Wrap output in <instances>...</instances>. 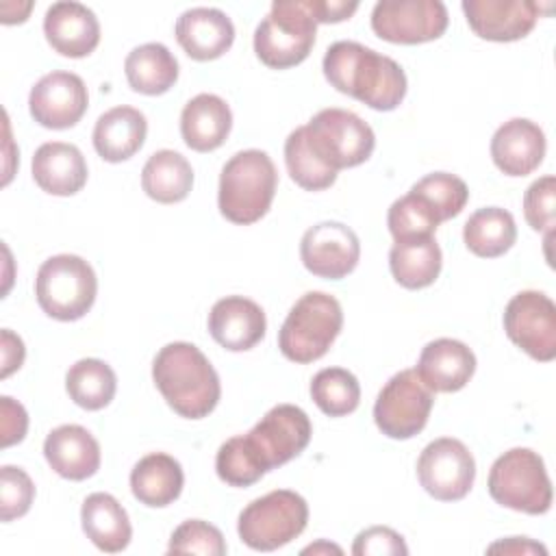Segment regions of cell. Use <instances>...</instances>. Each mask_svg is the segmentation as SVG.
<instances>
[{
  "mask_svg": "<svg viewBox=\"0 0 556 556\" xmlns=\"http://www.w3.org/2000/svg\"><path fill=\"white\" fill-rule=\"evenodd\" d=\"M311 397L328 417H343L358 408L361 384L352 371L343 367H326L313 376Z\"/></svg>",
  "mask_w": 556,
  "mask_h": 556,
  "instance_id": "836d02e7",
  "label": "cell"
},
{
  "mask_svg": "<svg viewBox=\"0 0 556 556\" xmlns=\"http://www.w3.org/2000/svg\"><path fill=\"white\" fill-rule=\"evenodd\" d=\"M504 330L534 361L556 358V306L545 293H517L504 308Z\"/></svg>",
  "mask_w": 556,
  "mask_h": 556,
  "instance_id": "5bb4252c",
  "label": "cell"
},
{
  "mask_svg": "<svg viewBox=\"0 0 556 556\" xmlns=\"http://www.w3.org/2000/svg\"><path fill=\"white\" fill-rule=\"evenodd\" d=\"M315 35L317 22L306 0H276L254 30V52L263 65L287 70L311 54Z\"/></svg>",
  "mask_w": 556,
  "mask_h": 556,
  "instance_id": "8992f818",
  "label": "cell"
},
{
  "mask_svg": "<svg viewBox=\"0 0 556 556\" xmlns=\"http://www.w3.org/2000/svg\"><path fill=\"white\" fill-rule=\"evenodd\" d=\"M354 556H382V554H393V556H406L408 547L402 539L400 532L387 526H371L363 532L356 534L354 545H352Z\"/></svg>",
  "mask_w": 556,
  "mask_h": 556,
  "instance_id": "b9f144b4",
  "label": "cell"
},
{
  "mask_svg": "<svg viewBox=\"0 0 556 556\" xmlns=\"http://www.w3.org/2000/svg\"><path fill=\"white\" fill-rule=\"evenodd\" d=\"M30 167L39 189L50 195H74L87 182V163L74 143H41Z\"/></svg>",
  "mask_w": 556,
  "mask_h": 556,
  "instance_id": "cb8c5ba5",
  "label": "cell"
},
{
  "mask_svg": "<svg viewBox=\"0 0 556 556\" xmlns=\"http://www.w3.org/2000/svg\"><path fill=\"white\" fill-rule=\"evenodd\" d=\"M343 328V311L334 295L324 291L304 293L289 311L278 332V348L293 363L319 361Z\"/></svg>",
  "mask_w": 556,
  "mask_h": 556,
  "instance_id": "277c9868",
  "label": "cell"
},
{
  "mask_svg": "<svg viewBox=\"0 0 556 556\" xmlns=\"http://www.w3.org/2000/svg\"><path fill=\"white\" fill-rule=\"evenodd\" d=\"M443 256L434 237L395 241L389 252V267L404 289L430 287L441 271Z\"/></svg>",
  "mask_w": 556,
  "mask_h": 556,
  "instance_id": "f546056e",
  "label": "cell"
},
{
  "mask_svg": "<svg viewBox=\"0 0 556 556\" xmlns=\"http://www.w3.org/2000/svg\"><path fill=\"white\" fill-rule=\"evenodd\" d=\"M232 113L215 93H198L180 113V135L195 152L217 150L230 135Z\"/></svg>",
  "mask_w": 556,
  "mask_h": 556,
  "instance_id": "d4e9b609",
  "label": "cell"
},
{
  "mask_svg": "<svg viewBox=\"0 0 556 556\" xmlns=\"http://www.w3.org/2000/svg\"><path fill=\"white\" fill-rule=\"evenodd\" d=\"M439 224L441 222L434 215V211L421 198H417L410 191L406 195L397 198L389 206L387 226H389V232L395 241L432 237Z\"/></svg>",
  "mask_w": 556,
  "mask_h": 556,
  "instance_id": "8d00e7d4",
  "label": "cell"
},
{
  "mask_svg": "<svg viewBox=\"0 0 556 556\" xmlns=\"http://www.w3.org/2000/svg\"><path fill=\"white\" fill-rule=\"evenodd\" d=\"M65 389L76 406L100 410L115 397L117 378L109 363L100 358H80L67 369Z\"/></svg>",
  "mask_w": 556,
  "mask_h": 556,
  "instance_id": "d6a6232c",
  "label": "cell"
},
{
  "mask_svg": "<svg viewBox=\"0 0 556 556\" xmlns=\"http://www.w3.org/2000/svg\"><path fill=\"white\" fill-rule=\"evenodd\" d=\"M415 371L434 393L460 391L476 371L473 352L456 339H434L430 341L417 361Z\"/></svg>",
  "mask_w": 556,
  "mask_h": 556,
  "instance_id": "7402d4cb",
  "label": "cell"
},
{
  "mask_svg": "<svg viewBox=\"0 0 556 556\" xmlns=\"http://www.w3.org/2000/svg\"><path fill=\"white\" fill-rule=\"evenodd\" d=\"M489 495L526 515H545L552 508V482L543 458L530 447H513L495 458L489 471Z\"/></svg>",
  "mask_w": 556,
  "mask_h": 556,
  "instance_id": "52a82bcc",
  "label": "cell"
},
{
  "mask_svg": "<svg viewBox=\"0 0 556 556\" xmlns=\"http://www.w3.org/2000/svg\"><path fill=\"white\" fill-rule=\"evenodd\" d=\"M319 552H334V554H341L343 549L339 545H332V543H326V541H319L315 545H308L302 549V554H319Z\"/></svg>",
  "mask_w": 556,
  "mask_h": 556,
  "instance_id": "7dc6e473",
  "label": "cell"
},
{
  "mask_svg": "<svg viewBox=\"0 0 556 556\" xmlns=\"http://www.w3.org/2000/svg\"><path fill=\"white\" fill-rule=\"evenodd\" d=\"M89 104L87 87L78 74L50 72L41 76L28 96V109L33 119L52 130H65L76 126Z\"/></svg>",
  "mask_w": 556,
  "mask_h": 556,
  "instance_id": "2e32d148",
  "label": "cell"
},
{
  "mask_svg": "<svg viewBox=\"0 0 556 556\" xmlns=\"http://www.w3.org/2000/svg\"><path fill=\"white\" fill-rule=\"evenodd\" d=\"M463 239L469 252L482 258L502 256L517 241L515 217L500 206L478 208L463 228Z\"/></svg>",
  "mask_w": 556,
  "mask_h": 556,
  "instance_id": "1f68e13d",
  "label": "cell"
},
{
  "mask_svg": "<svg viewBox=\"0 0 556 556\" xmlns=\"http://www.w3.org/2000/svg\"><path fill=\"white\" fill-rule=\"evenodd\" d=\"M176 39L193 61H213L226 54L235 41L232 20L211 7H193L176 20Z\"/></svg>",
  "mask_w": 556,
  "mask_h": 556,
  "instance_id": "ffe728a7",
  "label": "cell"
},
{
  "mask_svg": "<svg viewBox=\"0 0 556 556\" xmlns=\"http://www.w3.org/2000/svg\"><path fill=\"white\" fill-rule=\"evenodd\" d=\"M545 156V135L526 117L504 122L491 139V159L506 176L532 174Z\"/></svg>",
  "mask_w": 556,
  "mask_h": 556,
  "instance_id": "44dd1931",
  "label": "cell"
},
{
  "mask_svg": "<svg viewBox=\"0 0 556 556\" xmlns=\"http://www.w3.org/2000/svg\"><path fill=\"white\" fill-rule=\"evenodd\" d=\"M306 7L317 24H337L343 20H350L358 2H345V0H306Z\"/></svg>",
  "mask_w": 556,
  "mask_h": 556,
  "instance_id": "ee69618b",
  "label": "cell"
},
{
  "mask_svg": "<svg viewBox=\"0 0 556 556\" xmlns=\"http://www.w3.org/2000/svg\"><path fill=\"white\" fill-rule=\"evenodd\" d=\"M434 391L426 387L415 369H402L389 378L374 404V421L389 439H413L430 417Z\"/></svg>",
  "mask_w": 556,
  "mask_h": 556,
  "instance_id": "30bf717a",
  "label": "cell"
},
{
  "mask_svg": "<svg viewBox=\"0 0 556 556\" xmlns=\"http://www.w3.org/2000/svg\"><path fill=\"white\" fill-rule=\"evenodd\" d=\"M447 9L441 0H382L371 11V30L391 43H426L447 28Z\"/></svg>",
  "mask_w": 556,
  "mask_h": 556,
  "instance_id": "4fadbf2b",
  "label": "cell"
},
{
  "mask_svg": "<svg viewBox=\"0 0 556 556\" xmlns=\"http://www.w3.org/2000/svg\"><path fill=\"white\" fill-rule=\"evenodd\" d=\"M324 76L374 111H393L406 96V74L400 63L356 41H334L324 54Z\"/></svg>",
  "mask_w": 556,
  "mask_h": 556,
  "instance_id": "6da1fadb",
  "label": "cell"
},
{
  "mask_svg": "<svg viewBox=\"0 0 556 556\" xmlns=\"http://www.w3.org/2000/svg\"><path fill=\"white\" fill-rule=\"evenodd\" d=\"M182 484L185 473L180 463L165 452L143 456L130 471L132 495L150 508H163L176 502L182 493Z\"/></svg>",
  "mask_w": 556,
  "mask_h": 556,
  "instance_id": "83f0119b",
  "label": "cell"
},
{
  "mask_svg": "<svg viewBox=\"0 0 556 556\" xmlns=\"http://www.w3.org/2000/svg\"><path fill=\"white\" fill-rule=\"evenodd\" d=\"M215 471L219 480L230 486H250L267 473L248 447L243 434L230 437L219 445L215 456Z\"/></svg>",
  "mask_w": 556,
  "mask_h": 556,
  "instance_id": "74e56055",
  "label": "cell"
},
{
  "mask_svg": "<svg viewBox=\"0 0 556 556\" xmlns=\"http://www.w3.org/2000/svg\"><path fill=\"white\" fill-rule=\"evenodd\" d=\"M308 521L306 500L289 489H276L252 500L237 521L239 539L256 552H274L300 536Z\"/></svg>",
  "mask_w": 556,
  "mask_h": 556,
  "instance_id": "ba28073f",
  "label": "cell"
},
{
  "mask_svg": "<svg viewBox=\"0 0 556 556\" xmlns=\"http://www.w3.org/2000/svg\"><path fill=\"white\" fill-rule=\"evenodd\" d=\"M141 187L148 198L161 204L182 202L193 187L191 163L174 150H159L141 169Z\"/></svg>",
  "mask_w": 556,
  "mask_h": 556,
  "instance_id": "4dcf8cb0",
  "label": "cell"
},
{
  "mask_svg": "<svg viewBox=\"0 0 556 556\" xmlns=\"http://www.w3.org/2000/svg\"><path fill=\"white\" fill-rule=\"evenodd\" d=\"M43 33L52 50L70 59H83L100 43L98 17L80 2H54L46 11Z\"/></svg>",
  "mask_w": 556,
  "mask_h": 556,
  "instance_id": "d6986e66",
  "label": "cell"
},
{
  "mask_svg": "<svg viewBox=\"0 0 556 556\" xmlns=\"http://www.w3.org/2000/svg\"><path fill=\"white\" fill-rule=\"evenodd\" d=\"M486 552H502V554H547V549L543 547V545H539V543H534V541H530V539H526V536H510V539H506V541H497V543H493V545H489L486 547Z\"/></svg>",
  "mask_w": 556,
  "mask_h": 556,
  "instance_id": "bcb514c9",
  "label": "cell"
},
{
  "mask_svg": "<svg viewBox=\"0 0 556 556\" xmlns=\"http://www.w3.org/2000/svg\"><path fill=\"white\" fill-rule=\"evenodd\" d=\"M43 456L52 471L65 480H87L100 469V445L93 434L76 424L54 428L43 441Z\"/></svg>",
  "mask_w": 556,
  "mask_h": 556,
  "instance_id": "603a6c76",
  "label": "cell"
},
{
  "mask_svg": "<svg viewBox=\"0 0 556 556\" xmlns=\"http://www.w3.org/2000/svg\"><path fill=\"white\" fill-rule=\"evenodd\" d=\"M35 484L22 467L4 465L0 469V519L13 521L30 510Z\"/></svg>",
  "mask_w": 556,
  "mask_h": 556,
  "instance_id": "ab89813d",
  "label": "cell"
},
{
  "mask_svg": "<svg viewBox=\"0 0 556 556\" xmlns=\"http://www.w3.org/2000/svg\"><path fill=\"white\" fill-rule=\"evenodd\" d=\"M98 278L93 267L76 254H56L41 263L35 278L39 308L59 321H74L96 302Z\"/></svg>",
  "mask_w": 556,
  "mask_h": 556,
  "instance_id": "5b68a950",
  "label": "cell"
},
{
  "mask_svg": "<svg viewBox=\"0 0 556 556\" xmlns=\"http://www.w3.org/2000/svg\"><path fill=\"white\" fill-rule=\"evenodd\" d=\"M313 426L308 415L295 404H278L243 434L248 447L265 471L300 456L308 445Z\"/></svg>",
  "mask_w": 556,
  "mask_h": 556,
  "instance_id": "8fae6325",
  "label": "cell"
},
{
  "mask_svg": "<svg viewBox=\"0 0 556 556\" xmlns=\"http://www.w3.org/2000/svg\"><path fill=\"white\" fill-rule=\"evenodd\" d=\"M285 163L291 180L306 191H324L337 180V172L328 167L308 146L304 126L289 132L285 141Z\"/></svg>",
  "mask_w": 556,
  "mask_h": 556,
  "instance_id": "e575fe53",
  "label": "cell"
},
{
  "mask_svg": "<svg viewBox=\"0 0 556 556\" xmlns=\"http://www.w3.org/2000/svg\"><path fill=\"white\" fill-rule=\"evenodd\" d=\"M152 380L167 406L185 419H202L215 410L222 384L200 348L174 341L159 350L152 363Z\"/></svg>",
  "mask_w": 556,
  "mask_h": 556,
  "instance_id": "7a4b0ae2",
  "label": "cell"
},
{
  "mask_svg": "<svg viewBox=\"0 0 556 556\" xmlns=\"http://www.w3.org/2000/svg\"><path fill=\"white\" fill-rule=\"evenodd\" d=\"M300 258L313 276L341 280L356 269L361 243L350 226L341 222H319L302 235Z\"/></svg>",
  "mask_w": 556,
  "mask_h": 556,
  "instance_id": "9a60e30c",
  "label": "cell"
},
{
  "mask_svg": "<svg viewBox=\"0 0 556 556\" xmlns=\"http://www.w3.org/2000/svg\"><path fill=\"white\" fill-rule=\"evenodd\" d=\"M410 193L421 198L434 211L439 222L456 217L469 200V189L465 180L447 172H434L424 176L410 187Z\"/></svg>",
  "mask_w": 556,
  "mask_h": 556,
  "instance_id": "d590c367",
  "label": "cell"
},
{
  "mask_svg": "<svg viewBox=\"0 0 556 556\" xmlns=\"http://www.w3.org/2000/svg\"><path fill=\"white\" fill-rule=\"evenodd\" d=\"M556 211V178L552 174L534 180L523 193V215L532 230L552 232Z\"/></svg>",
  "mask_w": 556,
  "mask_h": 556,
  "instance_id": "60d3db41",
  "label": "cell"
},
{
  "mask_svg": "<svg viewBox=\"0 0 556 556\" xmlns=\"http://www.w3.org/2000/svg\"><path fill=\"white\" fill-rule=\"evenodd\" d=\"M226 541L219 528L202 519L182 521L169 539V554H204V556H224Z\"/></svg>",
  "mask_w": 556,
  "mask_h": 556,
  "instance_id": "f35d334b",
  "label": "cell"
},
{
  "mask_svg": "<svg viewBox=\"0 0 556 556\" xmlns=\"http://www.w3.org/2000/svg\"><path fill=\"white\" fill-rule=\"evenodd\" d=\"M304 132L313 152L334 172L365 163L376 146L371 126L345 109H321Z\"/></svg>",
  "mask_w": 556,
  "mask_h": 556,
  "instance_id": "9c48e42d",
  "label": "cell"
},
{
  "mask_svg": "<svg viewBox=\"0 0 556 556\" xmlns=\"http://www.w3.org/2000/svg\"><path fill=\"white\" fill-rule=\"evenodd\" d=\"M146 132L148 122L139 109L113 106L93 126V148L104 161L122 163L141 150Z\"/></svg>",
  "mask_w": 556,
  "mask_h": 556,
  "instance_id": "484cf974",
  "label": "cell"
},
{
  "mask_svg": "<svg viewBox=\"0 0 556 556\" xmlns=\"http://www.w3.org/2000/svg\"><path fill=\"white\" fill-rule=\"evenodd\" d=\"M83 532L102 552L115 554L128 547L132 526L124 506L111 493H91L80 508Z\"/></svg>",
  "mask_w": 556,
  "mask_h": 556,
  "instance_id": "4316f807",
  "label": "cell"
},
{
  "mask_svg": "<svg viewBox=\"0 0 556 556\" xmlns=\"http://www.w3.org/2000/svg\"><path fill=\"white\" fill-rule=\"evenodd\" d=\"M267 319L263 308L243 295H228L213 304L208 313L211 337L230 352L252 350L265 337Z\"/></svg>",
  "mask_w": 556,
  "mask_h": 556,
  "instance_id": "ac0fdd59",
  "label": "cell"
},
{
  "mask_svg": "<svg viewBox=\"0 0 556 556\" xmlns=\"http://www.w3.org/2000/svg\"><path fill=\"white\" fill-rule=\"evenodd\" d=\"M0 345H2V371H0V378H9L15 369L22 367L26 350H24L22 339L17 334H13L9 328L2 330Z\"/></svg>",
  "mask_w": 556,
  "mask_h": 556,
  "instance_id": "f6af8a7d",
  "label": "cell"
},
{
  "mask_svg": "<svg viewBox=\"0 0 556 556\" xmlns=\"http://www.w3.org/2000/svg\"><path fill=\"white\" fill-rule=\"evenodd\" d=\"M463 13L469 28L486 41L523 39L541 15L534 0H463Z\"/></svg>",
  "mask_w": 556,
  "mask_h": 556,
  "instance_id": "e0dca14e",
  "label": "cell"
},
{
  "mask_svg": "<svg viewBox=\"0 0 556 556\" xmlns=\"http://www.w3.org/2000/svg\"><path fill=\"white\" fill-rule=\"evenodd\" d=\"M0 428H2V447L20 443L28 430V415L20 402L9 395L0 397Z\"/></svg>",
  "mask_w": 556,
  "mask_h": 556,
  "instance_id": "7bdbcfd3",
  "label": "cell"
},
{
  "mask_svg": "<svg viewBox=\"0 0 556 556\" xmlns=\"http://www.w3.org/2000/svg\"><path fill=\"white\" fill-rule=\"evenodd\" d=\"M124 72L132 91L161 96L178 80V61L163 43H143L128 52Z\"/></svg>",
  "mask_w": 556,
  "mask_h": 556,
  "instance_id": "f1b7e54d",
  "label": "cell"
},
{
  "mask_svg": "<svg viewBox=\"0 0 556 556\" xmlns=\"http://www.w3.org/2000/svg\"><path fill=\"white\" fill-rule=\"evenodd\" d=\"M278 187L274 161L263 150L232 154L219 174V213L239 226L258 222L271 206Z\"/></svg>",
  "mask_w": 556,
  "mask_h": 556,
  "instance_id": "3957f363",
  "label": "cell"
},
{
  "mask_svg": "<svg viewBox=\"0 0 556 556\" xmlns=\"http://www.w3.org/2000/svg\"><path fill=\"white\" fill-rule=\"evenodd\" d=\"M417 478L439 502L463 500L476 480V460L467 445L452 437L430 441L417 458Z\"/></svg>",
  "mask_w": 556,
  "mask_h": 556,
  "instance_id": "7c38bea8",
  "label": "cell"
}]
</instances>
